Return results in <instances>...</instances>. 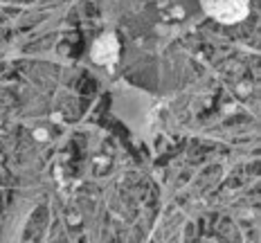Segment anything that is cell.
I'll return each mask as SVG.
<instances>
[{
	"instance_id": "cell-1",
	"label": "cell",
	"mask_w": 261,
	"mask_h": 243,
	"mask_svg": "<svg viewBox=\"0 0 261 243\" xmlns=\"http://www.w3.org/2000/svg\"><path fill=\"white\" fill-rule=\"evenodd\" d=\"M203 5L214 18L232 23V20L241 18L246 14L248 0H203Z\"/></svg>"
}]
</instances>
